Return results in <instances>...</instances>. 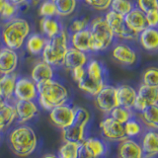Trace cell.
<instances>
[{
  "instance_id": "1",
  "label": "cell",
  "mask_w": 158,
  "mask_h": 158,
  "mask_svg": "<svg viewBox=\"0 0 158 158\" xmlns=\"http://www.w3.org/2000/svg\"><path fill=\"white\" fill-rule=\"evenodd\" d=\"M8 142L11 150L20 157L30 156L37 149L39 140L32 127L19 125L12 128L8 135Z\"/></svg>"
},
{
  "instance_id": "2",
  "label": "cell",
  "mask_w": 158,
  "mask_h": 158,
  "mask_svg": "<svg viewBox=\"0 0 158 158\" xmlns=\"http://www.w3.org/2000/svg\"><path fill=\"white\" fill-rule=\"evenodd\" d=\"M38 90V105L46 111L67 104L69 94L66 87L54 79L36 84Z\"/></svg>"
},
{
  "instance_id": "3",
  "label": "cell",
  "mask_w": 158,
  "mask_h": 158,
  "mask_svg": "<svg viewBox=\"0 0 158 158\" xmlns=\"http://www.w3.org/2000/svg\"><path fill=\"white\" fill-rule=\"evenodd\" d=\"M31 28L27 20L22 18H13L5 25L2 31V40L6 48L11 49L21 48L26 41Z\"/></svg>"
},
{
  "instance_id": "4",
  "label": "cell",
  "mask_w": 158,
  "mask_h": 158,
  "mask_svg": "<svg viewBox=\"0 0 158 158\" xmlns=\"http://www.w3.org/2000/svg\"><path fill=\"white\" fill-rule=\"evenodd\" d=\"M68 48L67 33L64 30H61L56 36L49 39V41L44 44L42 52L43 61L47 62L52 67L62 65Z\"/></svg>"
},
{
  "instance_id": "5",
  "label": "cell",
  "mask_w": 158,
  "mask_h": 158,
  "mask_svg": "<svg viewBox=\"0 0 158 158\" xmlns=\"http://www.w3.org/2000/svg\"><path fill=\"white\" fill-rule=\"evenodd\" d=\"M88 30L90 31L92 38L91 52H96L105 51L111 46L115 38L112 29L107 24L104 17H97L93 19Z\"/></svg>"
},
{
  "instance_id": "6",
  "label": "cell",
  "mask_w": 158,
  "mask_h": 158,
  "mask_svg": "<svg viewBox=\"0 0 158 158\" xmlns=\"http://www.w3.org/2000/svg\"><path fill=\"white\" fill-rule=\"evenodd\" d=\"M158 103V87L148 86L141 84L136 91V99L132 109L138 113L144 111L147 107L157 105Z\"/></svg>"
},
{
  "instance_id": "7",
  "label": "cell",
  "mask_w": 158,
  "mask_h": 158,
  "mask_svg": "<svg viewBox=\"0 0 158 158\" xmlns=\"http://www.w3.org/2000/svg\"><path fill=\"white\" fill-rule=\"evenodd\" d=\"M48 118L53 126L63 130L74 123L73 107L69 104H64V105L53 108L49 111Z\"/></svg>"
},
{
  "instance_id": "8",
  "label": "cell",
  "mask_w": 158,
  "mask_h": 158,
  "mask_svg": "<svg viewBox=\"0 0 158 158\" xmlns=\"http://www.w3.org/2000/svg\"><path fill=\"white\" fill-rule=\"evenodd\" d=\"M95 104L101 112L109 115L113 109L118 106L116 87L112 85L104 86L102 90L95 96Z\"/></svg>"
},
{
  "instance_id": "9",
  "label": "cell",
  "mask_w": 158,
  "mask_h": 158,
  "mask_svg": "<svg viewBox=\"0 0 158 158\" xmlns=\"http://www.w3.org/2000/svg\"><path fill=\"white\" fill-rule=\"evenodd\" d=\"M100 130L103 137L109 141L120 142L127 138L123 125L113 120L111 117H107L100 123Z\"/></svg>"
},
{
  "instance_id": "10",
  "label": "cell",
  "mask_w": 158,
  "mask_h": 158,
  "mask_svg": "<svg viewBox=\"0 0 158 158\" xmlns=\"http://www.w3.org/2000/svg\"><path fill=\"white\" fill-rule=\"evenodd\" d=\"M14 99L21 101H36L38 99L36 83L30 78H17L14 90Z\"/></svg>"
},
{
  "instance_id": "11",
  "label": "cell",
  "mask_w": 158,
  "mask_h": 158,
  "mask_svg": "<svg viewBox=\"0 0 158 158\" xmlns=\"http://www.w3.org/2000/svg\"><path fill=\"white\" fill-rule=\"evenodd\" d=\"M13 105L15 107V111H16L17 122L20 125L32 121L35 117L38 116L40 112V107L36 101L15 100Z\"/></svg>"
},
{
  "instance_id": "12",
  "label": "cell",
  "mask_w": 158,
  "mask_h": 158,
  "mask_svg": "<svg viewBox=\"0 0 158 158\" xmlns=\"http://www.w3.org/2000/svg\"><path fill=\"white\" fill-rule=\"evenodd\" d=\"M19 57L16 51L9 48L0 49V74H12L18 66Z\"/></svg>"
},
{
  "instance_id": "13",
  "label": "cell",
  "mask_w": 158,
  "mask_h": 158,
  "mask_svg": "<svg viewBox=\"0 0 158 158\" xmlns=\"http://www.w3.org/2000/svg\"><path fill=\"white\" fill-rule=\"evenodd\" d=\"M123 22L128 29L136 34H139L147 28L145 13H143L138 8H132L127 15H125Z\"/></svg>"
},
{
  "instance_id": "14",
  "label": "cell",
  "mask_w": 158,
  "mask_h": 158,
  "mask_svg": "<svg viewBox=\"0 0 158 158\" xmlns=\"http://www.w3.org/2000/svg\"><path fill=\"white\" fill-rule=\"evenodd\" d=\"M118 158H143L141 146L132 138H125L118 142Z\"/></svg>"
},
{
  "instance_id": "15",
  "label": "cell",
  "mask_w": 158,
  "mask_h": 158,
  "mask_svg": "<svg viewBox=\"0 0 158 158\" xmlns=\"http://www.w3.org/2000/svg\"><path fill=\"white\" fill-rule=\"evenodd\" d=\"M112 56L115 60L123 65H132L136 61V52L126 44H118L112 51Z\"/></svg>"
},
{
  "instance_id": "16",
  "label": "cell",
  "mask_w": 158,
  "mask_h": 158,
  "mask_svg": "<svg viewBox=\"0 0 158 158\" xmlns=\"http://www.w3.org/2000/svg\"><path fill=\"white\" fill-rule=\"evenodd\" d=\"M116 92L118 106L126 108L127 110H132L133 104L136 99L135 89L127 84H122L116 87Z\"/></svg>"
},
{
  "instance_id": "17",
  "label": "cell",
  "mask_w": 158,
  "mask_h": 158,
  "mask_svg": "<svg viewBox=\"0 0 158 158\" xmlns=\"http://www.w3.org/2000/svg\"><path fill=\"white\" fill-rule=\"evenodd\" d=\"M54 77V70L52 65L44 61H39L34 65L31 73V79L36 84H41Z\"/></svg>"
},
{
  "instance_id": "18",
  "label": "cell",
  "mask_w": 158,
  "mask_h": 158,
  "mask_svg": "<svg viewBox=\"0 0 158 158\" xmlns=\"http://www.w3.org/2000/svg\"><path fill=\"white\" fill-rule=\"evenodd\" d=\"M87 62H88V57L85 52H80L78 49L70 47L68 48L65 53L62 65L65 68H67L68 70H71V69L75 67L85 66Z\"/></svg>"
},
{
  "instance_id": "19",
  "label": "cell",
  "mask_w": 158,
  "mask_h": 158,
  "mask_svg": "<svg viewBox=\"0 0 158 158\" xmlns=\"http://www.w3.org/2000/svg\"><path fill=\"white\" fill-rule=\"evenodd\" d=\"M140 146L143 158H155L158 154V135L156 131H147L142 137Z\"/></svg>"
},
{
  "instance_id": "20",
  "label": "cell",
  "mask_w": 158,
  "mask_h": 158,
  "mask_svg": "<svg viewBox=\"0 0 158 158\" xmlns=\"http://www.w3.org/2000/svg\"><path fill=\"white\" fill-rule=\"evenodd\" d=\"M15 122H17L15 107L12 103L5 102L0 107V133L6 132Z\"/></svg>"
},
{
  "instance_id": "21",
  "label": "cell",
  "mask_w": 158,
  "mask_h": 158,
  "mask_svg": "<svg viewBox=\"0 0 158 158\" xmlns=\"http://www.w3.org/2000/svg\"><path fill=\"white\" fill-rule=\"evenodd\" d=\"M86 126L79 125V123H72L62 131V137L64 141H70L81 143L86 139Z\"/></svg>"
},
{
  "instance_id": "22",
  "label": "cell",
  "mask_w": 158,
  "mask_h": 158,
  "mask_svg": "<svg viewBox=\"0 0 158 158\" xmlns=\"http://www.w3.org/2000/svg\"><path fill=\"white\" fill-rule=\"evenodd\" d=\"M138 41L140 46L148 52H154L158 48V32L156 28H149L143 30L138 34Z\"/></svg>"
},
{
  "instance_id": "23",
  "label": "cell",
  "mask_w": 158,
  "mask_h": 158,
  "mask_svg": "<svg viewBox=\"0 0 158 158\" xmlns=\"http://www.w3.org/2000/svg\"><path fill=\"white\" fill-rule=\"evenodd\" d=\"M17 77L14 73L4 74L0 76V97L5 102H10L14 99V90Z\"/></svg>"
},
{
  "instance_id": "24",
  "label": "cell",
  "mask_w": 158,
  "mask_h": 158,
  "mask_svg": "<svg viewBox=\"0 0 158 158\" xmlns=\"http://www.w3.org/2000/svg\"><path fill=\"white\" fill-rule=\"evenodd\" d=\"M71 44L72 48L85 53L91 52L92 38L90 31L88 29H85L83 31L73 33L71 36Z\"/></svg>"
},
{
  "instance_id": "25",
  "label": "cell",
  "mask_w": 158,
  "mask_h": 158,
  "mask_svg": "<svg viewBox=\"0 0 158 158\" xmlns=\"http://www.w3.org/2000/svg\"><path fill=\"white\" fill-rule=\"evenodd\" d=\"M139 118L149 131H156L158 128V106L147 107L144 111L139 113Z\"/></svg>"
},
{
  "instance_id": "26",
  "label": "cell",
  "mask_w": 158,
  "mask_h": 158,
  "mask_svg": "<svg viewBox=\"0 0 158 158\" xmlns=\"http://www.w3.org/2000/svg\"><path fill=\"white\" fill-rule=\"evenodd\" d=\"M82 145L95 158H101L107 153V145L104 140L96 137H86Z\"/></svg>"
},
{
  "instance_id": "27",
  "label": "cell",
  "mask_w": 158,
  "mask_h": 158,
  "mask_svg": "<svg viewBox=\"0 0 158 158\" xmlns=\"http://www.w3.org/2000/svg\"><path fill=\"white\" fill-rule=\"evenodd\" d=\"M104 19L106 20L107 24L112 29V31L114 33V36L120 38L122 33L123 32V30H125V28H126L123 15L110 10V11H108L106 13Z\"/></svg>"
},
{
  "instance_id": "28",
  "label": "cell",
  "mask_w": 158,
  "mask_h": 158,
  "mask_svg": "<svg viewBox=\"0 0 158 158\" xmlns=\"http://www.w3.org/2000/svg\"><path fill=\"white\" fill-rule=\"evenodd\" d=\"M40 27L43 34H44V36L48 39H52L54 36L61 31L60 25H59L58 21L56 19L52 18H48V17H43L40 21Z\"/></svg>"
},
{
  "instance_id": "29",
  "label": "cell",
  "mask_w": 158,
  "mask_h": 158,
  "mask_svg": "<svg viewBox=\"0 0 158 158\" xmlns=\"http://www.w3.org/2000/svg\"><path fill=\"white\" fill-rule=\"evenodd\" d=\"M105 85V82H98L95 80H92V79L88 78L86 75L80 82L77 83V86L80 90L94 97L102 90V88Z\"/></svg>"
},
{
  "instance_id": "30",
  "label": "cell",
  "mask_w": 158,
  "mask_h": 158,
  "mask_svg": "<svg viewBox=\"0 0 158 158\" xmlns=\"http://www.w3.org/2000/svg\"><path fill=\"white\" fill-rule=\"evenodd\" d=\"M47 40L40 34H33L28 36L26 42V48L28 52L32 54H40L42 53L44 48Z\"/></svg>"
},
{
  "instance_id": "31",
  "label": "cell",
  "mask_w": 158,
  "mask_h": 158,
  "mask_svg": "<svg viewBox=\"0 0 158 158\" xmlns=\"http://www.w3.org/2000/svg\"><path fill=\"white\" fill-rule=\"evenodd\" d=\"M85 69L86 76L88 78L98 82H105V79H104V67L101 62L93 59V60L87 62V66Z\"/></svg>"
},
{
  "instance_id": "32",
  "label": "cell",
  "mask_w": 158,
  "mask_h": 158,
  "mask_svg": "<svg viewBox=\"0 0 158 158\" xmlns=\"http://www.w3.org/2000/svg\"><path fill=\"white\" fill-rule=\"evenodd\" d=\"M56 7V15L60 17H66L71 15L76 9V0H54Z\"/></svg>"
},
{
  "instance_id": "33",
  "label": "cell",
  "mask_w": 158,
  "mask_h": 158,
  "mask_svg": "<svg viewBox=\"0 0 158 158\" xmlns=\"http://www.w3.org/2000/svg\"><path fill=\"white\" fill-rule=\"evenodd\" d=\"M80 143L64 141L58 149V158H77Z\"/></svg>"
},
{
  "instance_id": "34",
  "label": "cell",
  "mask_w": 158,
  "mask_h": 158,
  "mask_svg": "<svg viewBox=\"0 0 158 158\" xmlns=\"http://www.w3.org/2000/svg\"><path fill=\"white\" fill-rule=\"evenodd\" d=\"M109 117H111L113 120L122 123V125H125L128 120L132 118V112L131 110H127L126 108L118 106L110 112Z\"/></svg>"
},
{
  "instance_id": "35",
  "label": "cell",
  "mask_w": 158,
  "mask_h": 158,
  "mask_svg": "<svg viewBox=\"0 0 158 158\" xmlns=\"http://www.w3.org/2000/svg\"><path fill=\"white\" fill-rule=\"evenodd\" d=\"M123 128H125L126 136L128 138H133L137 135H139L141 133L140 123H138L133 118H131V120H128L125 125H123Z\"/></svg>"
},
{
  "instance_id": "36",
  "label": "cell",
  "mask_w": 158,
  "mask_h": 158,
  "mask_svg": "<svg viewBox=\"0 0 158 158\" xmlns=\"http://www.w3.org/2000/svg\"><path fill=\"white\" fill-rule=\"evenodd\" d=\"M110 7L112 11L117 12L123 16L127 15L133 8L130 0H112Z\"/></svg>"
},
{
  "instance_id": "37",
  "label": "cell",
  "mask_w": 158,
  "mask_h": 158,
  "mask_svg": "<svg viewBox=\"0 0 158 158\" xmlns=\"http://www.w3.org/2000/svg\"><path fill=\"white\" fill-rule=\"evenodd\" d=\"M73 111H74V123L87 127L89 122H90V113H89L87 109L83 107H75L73 108Z\"/></svg>"
},
{
  "instance_id": "38",
  "label": "cell",
  "mask_w": 158,
  "mask_h": 158,
  "mask_svg": "<svg viewBox=\"0 0 158 158\" xmlns=\"http://www.w3.org/2000/svg\"><path fill=\"white\" fill-rule=\"evenodd\" d=\"M142 84L148 86L158 87V70L156 67L147 68L143 72L142 75Z\"/></svg>"
},
{
  "instance_id": "39",
  "label": "cell",
  "mask_w": 158,
  "mask_h": 158,
  "mask_svg": "<svg viewBox=\"0 0 158 158\" xmlns=\"http://www.w3.org/2000/svg\"><path fill=\"white\" fill-rule=\"evenodd\" d=\"M39 14L42 17H48L52 18L56 15V7L54 1L52 0H46L44 1L39 9Z\"/></svg>"
},
{
  "instance_id": "40",
  "label": "cell",
  "mask_w": 158,
  "mask_h": 158,
  "mask_svg": "<svg viewBox=\"0 0 158 158\" xmlns=\"http://www.w3.org/2000/svg\"><path fill=\"white\" fill-rule=\"evenodd\" d=\"M17 13V6L12 4L8 0H5L3 2L1 11H0V17L4 20H11L15 17Z\"/></svg>"
},
{
  "instance_id": "41",
  "label": "cell",
  "mask_w": 158,
  "mask_h": 158,
  "mask_svg": "<svg viewBox=\"0 0 158 158\" xmlns=\"http://www.w3.org/2000/svg\"><path fill=\"white\" fill-rule=\"evenodd\" d=\"M137 6L143 13H147L153 10H157L158 3L157 0H137Z\"/></svg>"
},
{
  "instance_id": "42",
  "label": "cell",
  "mask_w": 158,
  "mask_h": 158,
  "mask_svg": "<svg viewBox=\"0 0 158 158\" xmlns=\"http://www.w3.org/2000/svg\"><path fill=\"white\" fill-rule=\"evenodd\" d=\"M85 2L94 9L99 10V11H104V10L110 8L112 0H85Z\"/></svg>"
},
{
  "instance_id": "43",
  "label": "cell",
  "mask_w": 158,
  "mask_h": 158,
  "mask_svg": "<svg viewBox=\"0 0 158 158\" xmlns=\"http://www.w3.org/2000/svg\"><path fill=\"white\" fill-rule=\"evenodd\" d=\"M88 26V20L87 19H76L70 24V31L72 33H76V32H80L83 30L87 29Z\"/></svg>"
},
{
  "instance_id": "44",
  "label": "cell",
  "mask_w": 158,
  "mask_h": 158,
  "mask_svg": "<svg viewBox=\"0 0 158 158\" xmlns=\"http://www.w3.org/2000/svg\"><path fill=\"white\" fill-rule=\"evenodd\" d=\"M145 20L147 27L149 28H156L158 24V11L153 10V11L145 13Z\"/></svg>"
},
{
  "instance_id": "45",
  "label": "cell",
  "mask_w": 158,
  "mask_h": 158,
  "mask_svg": "<svg viewBox=\"0 0 158 158\" xmlns=\"http://www.w3.org/2000/svg\"><path fill=\"white\" fill-rule=\"evenodd\" d=\"M71 75H72V78L73 80L75 81L76 83L80 82L82 79L85 77L86 75V69H85V66H79V67H75L71 69Z\"/></svg>"
},
{
  "instance_id": "46",
  "label": "cell",
  "mask_w": 158,
  "mask_h": 158,
  "mask_svg": "<svg viewBox=\"0 0 158 158\" xmlns=\"http://www.w3.org/2000/svg\"><path fill=\"white\" fill-rule=\"evenodd\" d=\"M77 158H95L90 152H89L85 147L82 145V143L79 147V151H78V156Z\"/></svg>"
},
{
  "instance_id": "47",
  "label": "cell",
  "mask_w": 158,
  "mask_h": 158,
  "mask_svg": "<svg viewBox=\"0 0 158 158\" xmlns=\"http://www.w3.org/2000/svg\"><path fill=\"white\" fill-rule=\"evenodd\" d=\"M8 1H10L12 4L18 6V5H21V4H24L25 2H27V0H8Z\"/></svg>"
},
{
  "instance_id": "48",
  "label": "cell",
  "mask_w": 158,
  "mask_h": 158,
  "mask_svg": "<svg viewBox=\"0 0 158 158\" xmlns=\"http://www.w3.org/2000/svg\"><path fill=\"white\" fill-rule=\"evenodd\" d=\"M43 158H58V156L56 154H46Z\"/></svg>"
},
{
  "instance_id": "49",
  "label": "cell",
  "mask_w": 158,
  "mask_h": 158,
  "mask_svg": "<svg viewBox=\"0 0 158 158\" xmlns=\"http://www.w3.org/2000/svg\"><path fill=\"white\" fill-rule=\"evenodd\" d=\"M5 103V101L3 100V99L1 98V97H0V107H1L2 105H3V104Z\"/></svg>"
},
{
  "instance_id": "50",
  "label": "cell",
  "mask_w": 158,
  "mask_h": 158,
  "mask_svg": "<svg viewBox=\"0 0 158 158\" xmlns=\"http://www.w3.org/2000/svg\"><path fill=\"white\" fill-rule=\"evenodd\" d=\"M4 1H0V11H1V8H2V5H3Z\"/></svg>"
},
{
  "instance_id": "51",
  "label": "cell",
  "mask_w": 158,
  "mask_h": 158,
  "mask_svg": "<svg viewBox=\"0 0 158 158\" xmlns=\"http://www.w3.org/2000/svg\"><path fill=\"white\" fill-rule=\"evenodd\" d=\"M0 1H5V0H0Z\"/></svg>"
},
{
  "instance_id": "52",
  "label": "cell",
  "mask_w": 158,
  "mask_h": 158,
  "mask_svg": "<svg viewBox=\"0 0 158 158\" xmlns=\"http://www.w3.org/2000/svg\"><path fill=\"white\" fill-rule=\"evenodd\" d=\"M52 1H54V0H52Z\"/></svg>"
},
{
  "instance_id": "53",
  "label": "cell",
  "mask_w": 158,
  "mask_h": 158,
  "mask_svg": "<svg viewBox=\"0 0 158 158\" xmlns=\"http://www.w3.org/2000/svg\"><path fill=\"white\" fill-rule=\"evenodd\" d=\"M0 49H1V48H0Z\"/></svg>"
}]
</instances>
